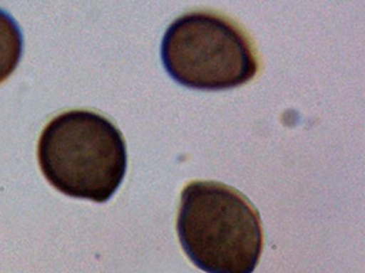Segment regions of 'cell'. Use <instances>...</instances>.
<instances>
[{"label": "cell", "mask_w": 365, "mask_h": 273, "mask_svg": "<svg viewBox=\"0 0 365 273\" xmlns=\"http://www.w3.org/2000/svg\"><path fill=\"white\" fill-rule=\"evenodd\" d=\"M38 164L51 186L73 198L108 201L120 186L128 152L120 132L96 112L74 109L44 127Z\"/></svg>", "instance_id": "cell-1"}, {"label": "cell", "mask_w": 365, "mask_h": 273, "mask_svg": "<svg viewBox=\"0 0 365 273\" xmlns=\"http://www.w3.org/2000/svg\"><path fill=\"white\" fill-rule=\"evenodd\" d=\"M177 231L185 253L207 273H252L263 252L257 209L219 182L197 181L183 188Z\"/></svg>", "instance_id": "cell-2"}, {"label": "cell", "mask_w": 365, "mask_h": 273, "mask_svg": "<svg viewBox=\"0 0 365 273\" xmlns=\"http://www.w3.org/2000/svg\"><path fill=\"white\" fill-rule=\"evenodd\" d=\"M162 60L175 82L200 90L244 85L259 71L248 34L211 11L183 14L168 26Z\"/></svg>", "instance_id": "cell-3"}, {"label": "cell", "mask_w": 365, "mask_h": 273, "mask_svg": "<svg viewBox=\"0 0 365 273\" xmlns=\"http://www.w3.org/2000/svg\"><path fill=\"white\" fill-rule=\"evenodd\" d=\"M24 50V37L16 19L0 9V84L18 68Z\"/></svg>", "instance_id": "cell-4"}]
</instances>
